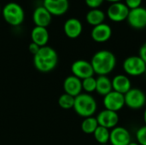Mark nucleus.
<instances>
[{
  "mask_svg": "<svg viewBox=\"0 0 146 145\" xmlns=\"http://www.w3.org/2000/svg\"><path fill=\"white\" fill-rule=\"evenodd\" d=\"M90 62L94 70V73L99 76H107L115 69L116 66V57L113 52L102 50L92 56Z\"/></svg>",
  "mask_w": 146,
  "mask_h": 145,
  "instance_id": "obj_1",
  "label": "nucleus"
},
{
  "mask_svg": "<svg viewBox=\"0 0 146 145\" xmlns=\"http://www.w3.org/2000/svg\"><path fill=\"white\" fill-rule=\"evenodd\" d=\"M58 62L56 51L48 46H43L38 53L33 56V64L37 70L42 73H48L55 69Z\"/></svg>",
  "mask_w": 146,
  "mask_h": 145,
  "instance_id": "obj_2",
  "label": "nucleus"
},
{
  "mask_svg": "<svg viewBox=\"0 0 146 145\" xmlns=\"http://www.w3.org/2000/svg\"><path fill=\"white\" fill-rule=\"evenodd\" d=\"M76 114L81 117H92L96 113L98 104L95 98L88 93H80L74 97V108Z\"/></svg>",
  "mask_w": 146,
  "mask_h": 145,
  "instance_id": "obj_3",
  "label": "nucleus"
},
{
  "mask_svg": "<svg viewBox=\"0 0 146 145\" xmlns=\"http://www.w3.org/2000/svg\"><path fill=\"white\" fill-rule=\"evenodd\" d=\"M3 20L10 26H18L22 24L25 19V12L22 7L15 2L8 3L4 5L2 11Z\"/></svg>",
  "mask_w": 146,
  "mask_h": 145,
  "instance_id": "obj_4",
  "label": "nucleus"
},
{
  "mask_svg": "<svg viewBox=\"0 0 146 145\" xmlns=\"http://www.w3.org/2000/svg\"><path fill=\"white\" fill-rule=\"evenodd\" d=\"M122 68L127 75L139 76L145 73L146 63L139 56H131L124 60Z\"/></svg>",
  "mask_w": 146,
  "mask_h": 145,
  "instance_id": "obj_5",
  "label": "nucleus"
},
{
  "mask_svg": "<svg viewBox=\"0 0 146 145\" xmlns=\"http://www.w3.org/2000/svg\"><path fill=\"white\" fill-rule=\"evenodd\" d=\"M125 105L133 110L142 109L146 104V96L145 92L139 88L130 89L125 95Z\"/></svg>",
  "mask_w": 146,
  "mask_h": 145,
  "instance_id": "obj_6",
  "label": "nucleus"
},
{
  "mask_svg": "<svg viewBox=\"0 0 146 145\" xmlns=\"http://www.w3.org/2000/svg\"><path fill=\"white\" fill-rule=\"evenodd\" d=\"M130 9L126 3L118 2L113 3L110 5L107 10V16L114 22H121L127 20Z\"/></svg>",
  "mask_w": 146,
  "mask_h": 145,
  "instance_id": "obj_7",
  "label": "nucleus"
},
{
  "mask_svg": "<svg viewBox=\"0 0 146 145\" xmlns=\"http://www.w3.org/2000/svg\"><path fill=\"white\" fill-rule=\"evenodd\" d=\"M103 103L105 109L118 112L121 109H122V108L125 106L124 95L117 91H112L104 97Z\"/></svg>",
  "mask_w": 146,
  "mask_h": 145,
  "instance_id": "obj_8",
  "label": "nucleus"
},
{
  "mask_svg": "<svg viewBox=\"0 0 146 145\" xmlns=\"http://www.w3.org/2000/svg\"><path fill=\"white\" fill-rule=\"evenodd\" d=\"M71 72L74 76L83 80L94 75V70L90 62L86 60H77L71 66Z\"/></svg>",
  "mask_w": 146,
  "mask_h": 145,
  "instance_id": "obj_9",
  "label": "nucleus"
},
{
  "mask_svg": "<svg viewBox=\"0 0 146 145\" xmlns=\"http://www.w3.org/2000/svg\"><path fill=\"white\" fill-rule=\"evenodd\" d=\"M128 24L134 29H143L146 27V9L139 7L130 9L127 18Z\"/></svg>",
  "mask_w": 146,
  "mask_h": 145,
  "instance_id": "obj_10",
  "label": "nucleus"
},
{
  "mask_svg": "<svg viewBox=\"0 0 146 145\" xmlns=\"http://www.w3.org/2000/svg\"><path fill=\"white\" fill-rule=\"evenodd\" d=\"M132 137L129 131L123 126H115L111 129L110 143L111 145H129Z\"/></svg>",
  "mask_w": 146,
  "mask_h": 145,
  "instance_id": "obj_11",
  "label": "nucleus"
},
{
  "mask_svg": "<svg viewBox=\"0 0 146 145\" xmlns=\"http://www.w3.org/2000/svg\"><path fill=\"white\" fill-rule=\"evenodd\" d=\"M98 126H104L107 129H113L117 126L119 123V115L117 112L108 109H104L96 117Z\"/></svg>",
  "mask_w": 146,
  "mask_h": 145,
  "instance_id": "obj_12",
  "label": "nucleus"
},
{
  "mask_svg": "<svg viewBox=\"0 0 146 145\" xmlns=\"http://www.w3.org/2000/svg\"><path fill=\"white\" fill-rule=\"evenodd\" d=\"M43 6L51 15L60 16L67 13L69 9L68 0H44Z\"/></svg>",
  "mask_w": 146,
  "mask_h": 145,
  "instance_id": "obj_13",
  "label": "nucleus"
},
{
  "mask_svg": "<svg viewBox=\"0 0 146 145\" xmlns=\"http://www.w3.org/2000/svg\"><path fill=\"white\" fill-rule=\"evenodd\" d=\"M63 31L68 38H77L82 33L83 26L79 19L69 18L65 21L63 25Z\"/></svg>",
  "mask_w": 146,
  "mask_h": 145,
  "instance_id": "obj_14",
  "label": "nucleus"
},
{
  "mask_svg": "<svg viewBox=\"0 0 146 145\" xmlns=\"http://www.w3.org/2000/svg\"><path fill=\"white\" fill-rule=\"evenodd\" d=\"M51 20L52 15L43 5L37 7L33 13V21L36 26L47 28L50 24Z\"/></svg>",
  "mask_w": 146,
  "mask_h": 145,
  "instance_id": "obj_15",
  "label": "nucleus"
},
{
  "mask_svg": "<svg viewBox=\"0 0 146 145\" xmlns=\"http://www.w3.org/2000/svg\"><path fill=\"white\" fill-rule=\"evenodd\" d=\"M112 35V29L110 25L102 23L93 26L91 36L92 38L97 43H104L108 41Z\"/></svg>",
  "mask_w": 146,
  "mask_h": 145,
  "instance_id": "obj_16",
  "label": "nucleus"
},
{
  "mask_svg": "<svg viewBox=\"0 0 146 145\" xmlns=\"http://www.w3.org/2000/svg\"><path fill=\"white\" fill-rule=\"evenodd\" d=\"M63 89L66 94L75 97L82 91V80L74 75L68 76L64 79Z\"/></svg>",
  "mask_w": 146,
  "mask_h": 145,
  "instance_id": "obj_17",
  "label": "nucleus"
},
{
  "mask_svg": "<svg viewBox=\"0 0 146 145\" xmlns=\"http://www.w3.org/2000/svg\"><path fill=\"white\" fill-rule=\"evenodd\" d=\"M112 82L113 91H117L121 94L125 95L130 89H132V84L130 79L125 74H117L115 75Z\"/></svg>",
  "mask_w": 146,
  "mask_h": 145,
  "instance_id": "obj_18",
  "label": "nucleus"
},
{
  "mask_svg": "<svg viewBox=\"0 0 146 145\" xmlns=\"http://www.w3.org/2000/svg\"><path fill=\"white\" fill-rule=\"evenodd\" d=\"M50 34L46 27L34 26L31 32V39L32 42L38 44L39 47L45 46L49 41Z\"/></svg>",
  "mask_w": 146,
  "mask_h": 145,
  "instance_id": "obj_19",
  "label": "nucleus"
},
{
  "mask_svg": "<svg viewBox=\"0 0 146 145\" xmlns=\"http://www.w3.org/2000/svg\"><path fill=\"white\" fill-rule=\"evenodd\" d=\"M97 86H96V91L101 95V96H106L110 91H113L112 88V82L110 79L109 77L102 75L98 76L97 79Z\"/></svg>",
  "mask_w": 146,
  "mask_h": 145,
  "instance_id": "obj_20",
  "label": "nucleus"
},
{
  "mask_svg": "<svg viewBox=\"0 0 146 145\" xmlns=\"http://www.w3.org/2000/svg\"><path fill=\"white\" fill-rule=\"evenodd\" d=\"M86 19L88 24H90L92 26H95L104 23L105 20V13L99 9H91L90 11L87 12Z\"/></svg>",
  "mask_w": 146,
  "mask_h": 145,
  "instance_id": "obj_21",
  "label": "nucleus"
},
{
  "mask_svg": "<svg viewBox=\"0 0 146 145\" xmlns=\"http://www.w3.org/2000/svg\"><path fill=\"white\" fill-rule=\"evenodd\" d=\"M110 131L104 126H98L93 133L94 138L99 144H107L110 142Z\"/></svg>",
  "mask_w": 146,
  "mask_h": 145,
  "instance_id": "obj_22",
  "label": "nucleus"
},
{
  "mask_svg": "<svg viewBox=\"0 0 146 145\" xmlns=\"http://www.w3.org/2000/svg\"><path fill=\"white\" fill-rule=\"evenodd\" d=\"M98 126V123L96 117H87L85 118L81 123V130L86 134H93Z\"/></svg>",
  "mask_w": 146,
  "mask_h": 145,
  "instance_id": "obj_23",
  "label": "nucleus"
},
{
  "mask_svg": "<svg viewBox=\"0 0 146 145\" xmlns=\"http://www.w3.org/2000/svg\"><path fill=\"white\" fill-rule=\"evenodd\" d=\"M74 97L68 94H62L58 98V105L63 109H70L74 108Z\"/></svg>",
  "mask_w": 146,
  "mask_h": 145,
  "instance_id": "obj_24",
  "label": "nucleus"
},
{
  "mask_svg": "<svg viewBox=\"0 0 146 145\" xmlns=\"http://www.w3.org/2000/svg\"><path fill=\"white\" fill-rule=\"evenodd\" d=\"M96 86H97V80L93 76L86 78L82 80V90H84L88 94L96 91Z\"/></svg>",
  "mask_w": 146,
  "mask_h": 145,
  "instance_id": "obj_25",
  "label": "nucleus"
},
{
  "mask_svg": "<svg viewBox=\"0 0 146 145\" xmlns=\"http://www.w3.org/2000/svg\"><path fill=\"white\" fill-rule=\"evenodd\" d=\"M136 138L139 145H146V126L138 129L136 132Z\"/></svg>",
  "mask_w": 146,
  "mask_h": 145,
  "instance_id": "obj_26",
  "label": "nucleus"
},
{
  "mask_svg": "<svg viewBox=\"0 0 146 145\" xmlns=\"http://www.w3.org/2000/svg\"><path fill=\"white\" fill-rule=\"evenodd\" d=\"M104 0H85L86 4L91 8V9H98L104 3Z\"/></svg>",
  "mask_w": 146,
  "mask_h": 145,
  "instance_id": "obj_27",
  "label": "nucleus"
},
{
  "mask_svg": "<svg viewBox=\"0 0 146 145\" xmlns=\"http://www.w3.org/2000/svg\"><path fill=\"white\" fill-rule=\"evenodd\" d=\"M142 0H126V5L129 9H133L141 6Z\"/></svg>",
  "mask_w": 146,
  "mask_h": 145,
  "instance_id": "obj_28",
  "label": "nucleus"
},
{
  "mask_svg": "<svg viewBox=\"0 0 146 145\" xmlns=\"http://www.w3.org/2000/svg\"><path fill=\"white\" fill-rule=\"evenodd\" d=\"M40 48H41V47H39L38 44H34V43H33V42H32V43L29 44V46H28V50H29L30 53L33 54V56L36 55V54L38 53V51L39 50Z\"/></svg>",
  "mask_w": 146,
  "mask_h": 145,
  "instance_id": "obj_29",
  "label": "nucleus"
},
{
  "mask_svg": "<svg viewBox=\"0 0 146 145\" xmlns=\"http://www.w3.org/2000/svg\"><path fill=\"white\" fill-rule=\"evenodd\" d=\"M139 56L146 63V42L140 47L139 51Z\"/></svg>",
  "mask_w": 146,
  "mask_h": 145,
  "instance_id": "obj_30",
  "label": "nucleus"
},
{
  "mask_svg": "<svg viewBox=\"0 0 146 145\" xmlns=\"http://www.w3.org/2000/svg\"><path fill=\"white\" fill-rule=\"evenodd\" d=\"M143 119H144V122H145V126H146V109L144 111V115H143Z\"/></svg>",
  "mask_w": 146,
  "mask_h": 145,
  "instance_id": "obj_31",
  "label": "nucleus"
},
{
  "mask_svg": "<svg viewBox=\"0 0 146 145\" xmlns=\"http://www.w3.org/2000/svg\"><path fill=\"white\" fill-rule=\"evenodd\" d=\"M108 2H110V3H118V2H120L121 0H107Z\"/></svg>",
  "mask_w": 146,
  "mask_h": 145,
  "instance_id": "obj_32",
  "label": "nucleus"
},
{
  "mask_svg": "<svg viewBox=\"0 0 146 145\" xmlns=\"http://www.w3.org/2000/svg\"><path fill=\"white\" fill-rule=\"evenodd\" d=\"M129 145H139L138 143H134V142H131L130 144H129Z\"/></svg>",
  "mask_w": 146,
  "mask_h": 145,
  "instance_id": "obj_33",
  "label": "nucleus"
},
{
  "mask_svg": "<svg viewBox=\"0 0 146 145\" xmlns=\"http://www.w3.org/2000/svg\"><path fill=\"white\" fill-rule=\"evenodd\" d=\"M145 74H146V68H145Z\"/></svg>",
  "mask_w": 146,
  "mask_h": 145,
  "instance_id": "obj_34",
  "label": "nucleus"
},
{
  "mask_svg": "<svg viewBox=\"0 0 146 145\" xmlns=\"http://www.w3.org/2000/svg\"><path fill=\"white\" fill-rule=\"evenodd\" d=\"M1 11H2V10H1V8H0V13H1Z\"/></svg>",
  "mask_w": 146,
  "mask_h": 145,
  "instance_id": "obj_35",
  "label": "nucleus"
},
{
  "mask_svg": "<svg viewBox=\"0 0 146 145\" xmlns=\"http://www.w3.org/2000/svg\"><path fill=\"white\" fill-rule=\"evenodd\" d=\"M100 145H108V144H100Z\"/></svg>",
  "mask_w": 146,
  "mask_h": 145,
  "instance_id": "obj_36",
  "label": "nucleus"
}]
</instances>
